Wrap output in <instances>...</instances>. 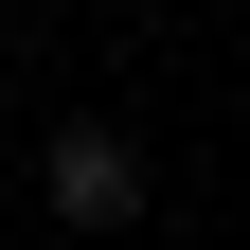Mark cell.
I'll return each mask as SVG.
<instances>
[{
    "instance_id": "1",
    "label": "cell",
    "mask_w": 250,
    "mask_h": 250,
    "mask_svg": "<svg viewBox=\"0 0 250 250\" xmlns=\"http://www.w3.org/2000/svg\"><path fill=\"white\" fill-rule=\"evenodd\" d=\"M36 197H54V232H143V143L72 107V125L36 143Z\"/></svg>"
}]
</instances>
